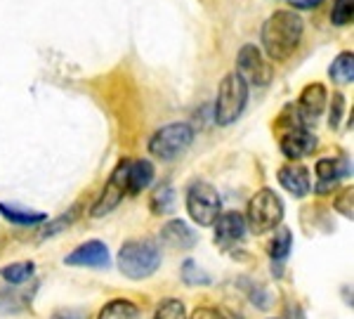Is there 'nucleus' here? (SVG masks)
Segmentation results:
<instances>
[{"label":"nucleus","mask_w":354,"mask_h":319,"mask_svg":"<svg viewBox=\"0 0 354 319\" xmlns=\"http://www.w3.org/2000/svg\"><path fill=\"white\" fill-rule=\"evenodd\" d=\"M305 33V21L293 10H277L262 24V50L272 62H286L298 50Z\"/></svg>","instance_id":"nucleus-1"},{"label":"nucleus","mask_w":354,"mask_h":319,"mask_svg":"<svg viewBox=\"0 0 354 319\" xmlns=\"http://www.w3.org/2000/svg\"><path fill=\"white\" fill-rule=\"evenodd\" d=\"M161 260V248L151 239H130L118 250V270H121L123 277L133 279V282H142V279L156 275Z\"/></svg>","instance_id":"nucleus-2"},{"label":"nucleus","mask_w":354,"mask_h":319,"mask_svg":"<svg viewBox=\"0 0 354 319\" xmlns=\"http://www.w3.org/2000/svg\"><path fill=\"white\" fill-rule=\"evenodd\" d=\"M283 201L270 187H262L260 192H255L253 199L248 201V210H245V230H250L253 235H267L274 232L277 227H281L283 222Z\"/></svg>","instance_id":"nucleus-3"},{"label":"nucleus","mask_w":354,"mask_h":319,"mask_svg":"<svg viewBox=\"0 0 354 319\" xmlns=\"http://www.w3.org/2000/svg\"><path fill=\"white\" fill-rule=\"evenodd\" d=\"M248 104V85L236 71L227 73L220 81L218 100H215V123L218 125H232L243 113Z\"/></svg>","instance_id":"nucleus-4"},{"label":"nucleus","mask_w":354,"mask_h":319,"mask_svg":"<svg viewBox=\"0 0 354 319\" xmlns=\"http://www.w3.org/2000/svg\"><path fill=\"white\" fill-rule=\"evenodd\" d=\"M194 128L189 123H168L158 128L149 140L151 156L161 158V161H173V158L182 156L194 142Z\"/></svg>","instance_id":"nucleus-5"},{"label":"nucleus","mask_w":354,"mask_h":319,"mask_svg":"<svg viewBox=\"0 0 354 319\" xmlns=\"http://www.w3.org/2000/svg\"><path fill=\"white\" fill-rule=\"evenodd\" d=\"M187 213L198 227H213L222 213V199L210 182H192L187 190Z\"/></svg>","instance_id":"nucleus-6"},{"label":"nucleus","mask_w":354,"mask_h":319,"mask_svg":"<svg viewBox=\"0 0 354 319\" xmlns=\"http://www.w3.org/2000/svg\"><path fill=\"white\" fill-rule=\"evenodd\" d=\"M236 73L243 78L245 85H258V88H265V85L272 83L274 78V69L270 64L262 50L253 43H245L236 55Z\"/></svg>","instance_id":"nucleus-7"},{"label":"nucleus","mask_w":354,"mask_h":319,"mask_svg":"<svg viewBox=\"0 0 354 319\" xmlns=\"http://www.w3.org/2000/svg\"><path fill=\"white\" fill-rule=\"evenodd\" d=\"M125 168H128V158L113 168L109 182L104 185V190H102L100 199H97L93 210H90V215H93V218H104V215H109L111 210L118 208V203H121L123 199L128 197V185H125Z\"/></svg>","instance_id":"nucleus-8"},{"label":"nucleus","mask_w":354,"mask_h":319,"mask_svg":"<svg viewBox=\"0 0 354 319\" xmlns=\"http://www.w3.org/2000/svg\"><path fill=\"white\" fill-rule=\"evenodd\" d=\"M277 138H279V147H281V154L293 163L302 156H310L319 145L317 135L310 133L307 125L288 128V130H283V133H277Z\"/></svg>","instance_id":"nucleus-9"},{"label":"nucleus","mask_w":354,"mask_h":319,"mask_svg":"<svg viewBox=\"0 0 354 319\" xmlns=\"http://www.w3.org/2000/svg\"><path fill=\"white\" fill-rule=\"evenodd\" d=\"M64 263L68 267H95V270H102V267H109L111 255H109V248H106L104 241L90 239V241H85L81 246L73 248L64 258Z\"/></svg>","instance_id":"nucleus-10"},{"label":"nucleus","mask_w":354,"mask_h":319,"mask_svg":"<svg viewBox=\"0 0 354 319\" xmlns=\"http://www.w3.org/2000/svg\"><path fill=\"white\" fill-rule=\"evenodd\" d=\"M314 173H317L314 192L326 194V192L333 190L345 175H352V161H347V158H330V156L319 158V161L314 163Z\"/></svg>","instance_id":"nucleus-11"},{"label":"nucleus","mask_w":354,"mask_h":319,"mask_svg":"<svg viewBox=\"0 0 354 319\" xmlns=\"http://www.w3.org/2000/svg\"><path fill=\"white\" fill-rule=\"evenodd\" d=\"M215 244L220 248H234L236 244L243 241L245 237V220L241 213L236 210H227V213H220V218L215 220Z\"/></svg>","instance_id":"nucleus-12"},{"label":"nucleus","mask_w":354,"mask_h":319,"mask_svg":"<svg viewBox=\"0 0 354 319\" xmlns=\"http://www.w3.org/2000/svg\"><path fill=\"white\" fill-rule=\"evenodd\" d=\"M328 107V90L324 83H310L302 88L300 93V100L295 104V109L300 111L302 121L310 123V121H317Z\"/></svg>","instance_id":"nucleus-13"},{"label":"nucleus","mask_w":354,"mask_h":319,"mask_svg":"<svg viewBox=\"0 0 354 319\" xmlns=\"http://www.w3.org/2000/svg\"><path fill=\"white\" fill-rule=\"evenodd\" d=\"M277 178H279V185H281L288 194H293L295 199H302V197H307L312 192L310 170L302 166V163L288 161L286 166L279 168Z\"/></svg>","instance_id":"nucleus-14"},{"label":"nucleus","mask_w":354,"mask_h":319,"mask_svg":"<svg viewBox=\"0 0 354 319\" xmlns=\"http://www.w3.org/2000/svg\"><path fill=\"white\" fill-rule=\"evenodd\" d=\"M153 163L147 161V158H135L130 161L128 158V168H125V185H128V197H137L147 190V187L153 182Z\"/></svg>","instance_id":"nucleus-15"},{"label":"nucleus","mask_w":354,"mask_h":319,"mask_svg":"<svg viewBox=\"0 0 354 319\" xmlns=\"http://www.w3.org/2000/svg\"><path fill=\"white\" fill-rule=\"evenodd\" d=\"M161 241L170 248H194L198 241V235L194 232V227L187 225L185 220H170L161 227Z\"/></svg>","instance_id":"nucleus-16"},{"label":"nucleus","mask_w":354,"mask_h":319,"mask_svg":"<svg viewBox=\"0 0 354 319\" xmlns=\"http://www.w3.org/2000/svg\"><path fill=\"white\" fill-rule=\"evenodd\" d=\"M270 258H272V272L274 277H281L283 265H286L290 250H293V232L288 227H277L274 230V239L270 241Z\"/></svg>","instance_id":"nucleus-17"},{"label":"nucleus","mask_w":354,"mask_h":319,"mask_svg":"<svg viewBox=\"0 0 354 319\" xmlns=\"http://www.w3.org/2000/svg\"><path fill=\"white\" fill-rule=\"evenodd\" d=\"M0 215H3L8 222L19 227H33V225H41V222L48 220V213L43 210H33L26 206H17V203H3L0 201Z\"/></svg>","instance_id":"nucleus-18"},{"label":"nucleus","mask_w":354,"mask_h":319,"mask_svg":"<svg viewBox=\"0 0 354 319\" xmlns=\"http://www.w3.org/2000/svg\"><path fill=\"white\" fill-rule=\"evenodd\" d=\"M33 291H26L21 286H10L0 291V315H15L31 305Z\"/></svg>","instance_id":"nucleus-19"},{"label":"nucleus","mask_w":354,"mask_h":319,"mask_svg":"<svg viewBox=\"0 0 354 319\" xmlns=\"http://www.w3.org/2000/svg\"><path fill=\"white\" fill-rule=\"evenodd\" d=\"M328 76L333 83L338 85H347L354 81V53H340L335 57L333 62H330L328 66Z\"/></svg>","instance_id":"nucleus-20"},{"label":"nucleus","mask_w":354,"mask_h":319,"mask_svg":"<svg viewBox=\"0 0 354 319\" xmlns=\"http://www.w3.org/2000/svg\"><path fill=\"white\" fill-rule=\"evenodd\" d=\"M140 317V307L128 298H113L100 310L97 319H137Z\"/></svg>","instance_id":"nucleus-21"},{"label":"nucleus","mask_w":354,"mask_h":319,"mask_svg":"<svg viewBox=\"0 0 354 319\" xmlns=\"http://www.w3.org/2000/svg\"><path fill=\"white\" fill-rule=\"evenodd\" d=\"M36 275V265L31 260H24V263H12L0 267V277L5 279L8 286H24V284Z\"/></svg>","instance_id":"nucleus-22"},{"label":"nucleus","mask_w":354,"mask_h":319,"mask_svg":"<svg viewBox=\"0 0 354 319\" xmlns=\"http://www.w3.org/2000/svg\"><path fill=\"white\" fill-rule=\"evenodd\" d=\"M173 208H175V190L168 185V182H163V185H158L151 194V210L156 215H165Z\"/></svg>","instance_id":"nucleus-23"},{"label":"nucleus","mask_w":354,"mask_h":319,"mask_svg":"<svg viewBox=\"0 0 354 319\" xmlns=\"http://www.w3.org/2000/svg\"><path fill=\"white\" fill-rule=\"evenodd\" d=\"M180 277L187 286H208V284L213 282L208 272H205L203 267H198V263H194V260H185V263H182Z\"/></svg>","instance_id":"nucleus-24"},{"label":"nucleus","mask_w":354,"mask_h":319,"mask_svg":"<svg viewBox=\"0 0 354 319\" xmlns=\"http://www.w3.org/2000/svg\"><path fill=\"white\" fill-rule=\"evenodd\" d=\"M76 218H78V206H73V208H68V213H64V215H59L57 220H53V222H48V225L43 227L41 230V235H38V239H50V237H55V235H59V232H64V230H68V227L76 222Z\"/></svg>","instance_id":"nucleus-25"},{"label":"nucleus","mask_w":354,"mask_h":319,"mask_svg":"<svg viewBox=\"0 0 354 319\" xmlns=\"http://www.w3.org/2000/svg\"><path fill=\"white\" fill-rule=\"evenodd\" d=\"M153 319H187V307L180 298H163L153 312Z\"/></svg>","instance_id":"nucleus-26"},{"label":"nucleus","mask_w":354,"mask_h":319,"mask_svg":"<svg viewBox=\"0 0 354 319\" xmlns=\"http://www.w3.org/2000/svg\"><path fill=\"white\" fill-rule=\"evenodd\" d=\"M352 17H354V0H333L330 21H333L335 26L352 24Z\"/></svg>","instance_id":"nucleus-27"},{"label":"nucleus","mask_w":354,"mask_h":319,"mask_svg":"<svg viewBox=\"0 0 354 319\" xmlns=\"http://www.w3.org/2000/svg\"><path fill=\"white\" fill-rule=\"evenodd\" d=\"M241 286L245 289L248 298L253 300V305H258L260 310H267V307H270V293H267L260 284H250L248 279H241Z\"/></svg>","instance_id":"nucleus-28"},{"label":"nucleus","mask_w":354,"mask_h":319,"mask_svg":"<svg viewBox=\"0 0 354 319\" xmlns=\"http://www.w3.org/2000/svg\"><path fill=\"white\" fill-rule=\"evenodd\" d=\"M352 206H354V190L352 187H345V190H340V194L335 197L333 208L338 210L340 215H345V218L352 220V213H354Z\"/></svg>","instance_id":"nucleus-29"},{"label":"nucleus","mask_w":354,"mask_h":319,"mask_svg":"<svg viewBox=\"0 0 354 319\" xmlns=\"http://www.w3.org/2000/svg\"><path fill=\"white\" fill-rule=\"evenodd\" d=\"M342 111H345V98H342L340 93H333V95H330V113H328V125H330V128H338V125H340Z\"/></svg>","instance_id":"nucleus-30"},{"label":"nucleus","mask_w":354,"mask_h":319,"mask_svg":"<svg viewBox=\"0 0 354 319\" xmlns=\"http://www.w3.org/2000/svg\"><path fill=\"white\" fill-rule=\"evenodd\" d=\"M50 319H88V310H81V307H59L55 310Z\"/></svg>","instance_id":"nucleus-31"},{"label":"nucleus","mask_w":354,"mask_h":319,"mask_svg":"<svg viewBox=\"0 0 354 319\" xmlns=\"http://www.w3.org/2000/svg\"><path fill=\"white\" fill-rule=\"evenodd\" d=\"M189 319H227V317L220 310H215V307H196Z\"/></svg>","instance_id":"nucleus-32"}]
</instances>
